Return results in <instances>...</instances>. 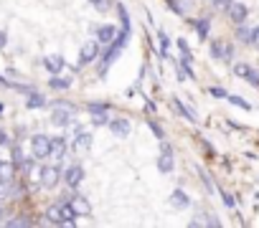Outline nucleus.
I'll list each match as a JSON object with an SVG mask.
<instances>
[{"label": "nucleus", "instance_id": "nucleus-1", "mask_svg": "<svg viewBox=\"0 0 259 228\" xmlns=\"http://www.w3.org/2000/svg\"><path fill=\"white\" fill-rule=\"evenodd\" d=\"M130 36L133 33H127V31H119L117 36H114V41H109L107 46H102V53H99V66H97V76L99 79H104L107 76V71H109V66L122 56V51L127 48V43H130Z\"/></svg>", "mask_w": 259, "mask_h": 228}, {"label": "nucleus", "instance_id": "nucleus-2", "mask_svg": "<svg viewBox=\"0 0 259 228\" xmlns=\"http://www.w3.org/2000/svg\"><path fill=\"white\" fill-rule=\"evenodd\" d=\"M61 173H64V165H61V162H56V165H46V162H41V165H38V185L46 188V190L59 188V183H61Z\"/></svg>", "mask_w": 259, "mask_h": 228}, {"label": "nucleus", "instance_id": "nucleus-3", "mask_svg": "<svg viewBox=\"0 0 259 228\" xmlns=\"http://www.w3.org/2000/svg\"><path fill=\"white\" fill-rule=\"evenodd\" d=\"M28 145H31V155L36 157V162H46L51 157V137L49 135L36 132L28 137Z\"/></svg>", "mask_w": 259, "mask_h": 228}, {"label": "nucleus", "instance_id": "nucleus-4", "mask_svg": "<svg viewBox=\"0 0 259 228\" xmlns=\"http://www.w3.org/2000/svg\"><path fill=\"white\" fill-rule=\"evenodd\" d=\"M99 53H102V43L99 41H87L81 48H79V59H76V64L84 69V66H89V64H94L97 59H99Z\"/></svg>", "mask_w": 259, "mask_h": 228}, {"label": "nucleus", "instance_id": "nucleus-5", "mask_svg": "<svg viewBox=\"0 0 259 228\" xmlns=\"http://www.w3.org/2000/svg\"><path fill=\"white\" fill-rule=\"evenodd\" d=\"M51 109H54V111H51V125L59 127V130L69 127V125L74 122V117H76V111L69 109V106H51Z\"/></svg>", "mask_w": 259, "mask_h": 228}, {"label": "nucleus", "instance_id": "nucleus-6", "mask_svg": "<svg viewBox=\"0 0 259 228\" xmlns=\"http://www.w3.org/2000/svg\"><path fill=\"white\" fill-rule=\"evenodd\" d=\"M170 106H173V111L178 114V117H183L186 122L198 125V114H196V109H193V106H188L181 96H170Z\"/></svg>", "mask_w": 259, "mask_h": 228}, {"label": "nucleus", "instance_id": "nucleus-7", "mask_svg": "<svg viewBox=\"0 0 259 228\" xmlns=\"http://www.w3.org/2000/svg\"><path fill=\"white\" fill-rule=\"evenodd\" d=\"M61 180L66 183V188L76 190V188L81 185V180H84V167H81L79 162H74V165L64 167V173H61Z\"/></svg>", "mask_w": 259, "mask_h": 228}, {"label": "nucleus", "instance_id": "nucleus-8", "mask_svg": "<svg viewBox=\"0 0 259 228\" xmlns=\"http://www.w3.org/2000/svg\"><path fill=\"white\" fill-rule=\"evenodd\" d=\"M226 16H229V21L236 26V23H246V18H249V6L246 3H239V0H231V3H229V8L224 11Z\"/></svg>", "mask_w": 259, "mask_h": 228}, {"label": "nucleus", "instance_id": "nucleus-9", "mask_svg": "<svg viewBox=\"0 0 259 228\" xmlns=\"http://www.w3.org/2000/svg\"><path fill=\"white\" fill-rule=\"evenodd\" d=\"M117 33H119V26H114V23H102V26H94V28H92L94 41H99L102 46H107L109 41H114Z\"/></svg>", "mask_w": 259, "mask_h": 228}, {"label": "nucleus", "instance_id": "nucleus-10", "mask_svg": "<svg viewBox=\"0 0 259 228\" xmlns=\"http://www.w3.org/2000/svg\"><path fill=\"white\" fill-rule=\"evenodd\" d=\"M41 66H44V71H49V76H54V74L66 71V59L61 53H46L41 59Z\"/></svg>", "mask_w": 259, "mask_h": 228}, {"label": "nucleus", "instance_id": "nucleus-11", "mask_svg": "<svg viewBox=\"0 0 259 228\" xmlns=\"http://www.w3.org/2000/svg\"><path fill=\"white\" fill-rule=\"evenodd\" d=\"M107 127H109V132H112L114 137H119V140L130 137V132H133V122H130L127 117H109Z\"/></svg>", "mask_w": 259, "mask_h": 228}, {"label": "nucleus", "instance_id": "nucleus-12", "mask_svg": "<svg viewBox=\"0 0 259 228\" xmlns=\"http://www.w3.org/2000/svg\"><path fill=\"white\" fill-rule=\"evenodd\" d=\"M188 26L196 31L198 41L206 43L211 38V16H203V18H188Z\"/></svg>", "mask_w": 259, "mask_h": 228}, {"label": "nucleus", "instance_id": "nucleus-13", "mask_svg": "<svg viewBox=\"0 0 259 228\" xmlns=\"http://www.w3.org/2000/svg\"><path fill=\"white\" fill-rule=\"evenodd\" d=\"M56 203H59V200H56ZM59 218H61V225H74V223L79 220V213H76V208H74L71 200L59 203Z\"/></svg>", "mask_w": 259, "mask_h": 228}, {"label": "nucleus", "instance_id": "nucleus-14", "mask_svg": "<svg viewBox=\"0 0 259 228\" xmlns=\"http://www.w3.org/2000/svg\"><path fill=\"white\" fill-rule=\"evenodd\" d=\"M92 142H94V135L87 132V130H81V132L74 135L71 150H76V152H89V150H92Z\"/></svg>", "mask_w": 259, "mask_h": 228}, {"label": "nucleus", "instance_id": "nucleus-15", "mask_svg": "<svg viewBox=\"0 0 259 228\" xmlns=\"http://www.w3.org/2000/svg\"><path fill=\"white\" fill-rule=\"evenodd\" d=\"M158 173L160 175H173L176 173V152H160L158 155Z\"/></svg>", "mask_w": 259, "mask_h": 228}, {"label": "nucleus", "instance_id": "nucleus-16", "mask_svg": "<svg viewBox=\"0 0 259 228\" xmlns=\"http://www.w3.org/2000/svg\"><path fill=\"white\" fill-rule=\"evenodd\" d=\"M168 203H170V208H176V210H186V208H191V198H188V193H186L183 188H176V190L170 193Z\"/></svg>", "mask_w": 259, "mask_h": 228}, {"label": "nucleus", "instance_id": "nucleus-17", "mask_svg": "<svg viewBox=\"0 0 259 228\" xmlns=\"http://www.w3.org/2000/svg\"><path fill=\"white\" fill-rule=\"evenodd\" d=\"M71 86H74V79L71 76H61V74L49 76V89L51 91H69Z\"/></svg>", "mask_w": 259, "mask_h": 228}, {"label": "nucleus", "instance_id": "nucleus-18", "mask_svg": "<svg viewBox=\"0 0 259 228\" xmlns=\"http://www.w3.org/2000/svg\"><path fill=\"white\" fill-rule=\"evenodd\" d=\"M44 106H49V99H46V94L44 91H38V89H33L31 94H26V109H44Z\"/></svg>", "mask_w": 259, "mask_h": 228}, {"label": "nucleus", "instance_id": "nucleus-19", "mask_svg": "<svg viewBox=\"0 0 259 228\" xmlns=\"http://www.w3.org/2000/svg\"><path fill=\"white\" fill-rule=\"evenodd\" d=\"M51 155L54 157H64V155H69V137L66 135H56V137H51Z\"/></svg>", "mask_w": 259, "mask_h": 228}, {"label": "nucleus", "instance_id": "nucleus-20", "mask_svg": "<svg viewBox=\"0 0 259 228\" xmlns=\"http://www.w3.org/2000/svg\"><path fill=\"white\" fill-rule=\"evenodd\" d=\"M84 111L89 114H102V111H112V104L109 101H104V99H89L87 104H84Z\"/></svg>", "mask_w": 259, "mask_h": 228}, {"label": "nucleus", "instance_id": "nucleus-21", "mask_svg": "<svg viewBox=\"0 0 259 228\" xmlns=\"http://www.w3.org/2000/svg\"><path fill=\"white\" fill-rule=\"evenodd\" d=\"M114 13H117V18H119V31L133 33V18H130L127 8H124L122 3H117V6H114Z\"/></svg>", "mask_w": 259, "mask_h": 228}, {"label": "nucleus", "instance_id": "nucleus-22", "mask_svg": "<svg viewBox=\"0 0 259 228\" xmlns=\"http://www.w3.org/2000/svg\"><path fill=\"white\" fill-rule=\"evenodd\" d=\"M234 41L241 43V46H249V41H251V26L236 23V26H234Z\"/></svg>", "mask_w": 259, "mask_h": 228}, {"label": "nucleus", "instance_id": "nucleus-23", "mask_svg": "<svg viewBox=\"0 0 259 228\" xmlns=\"http://www.w3.org/2000/svg\"><path fill=\"white\" fill-rule=\"evenodd\" d=\"M170 43H173L170 36H168L163 28H158V51H155L158 59H168V56H170V53H168V51H170Z\"/></svg>", "mask_w": 259, "mask_h": 228}, {"label": "nucleus", "instance_id": "nucleus-24", "mask_svg": "<svg viewBox=\"0 0 259 228\" xmlns=\"http://www.w3.org/2000/svg\"><path fill=\"white\" fill-rule=\"evenodd\" d=\"M71 203H74V208H76V213H79V215H92V203L87 200V195H81V190H76V193H74Z\"/></svg>", "mask_w": 259, "mask_h": 228}, {"label": "nucleus", "instance_id": "nucleus-25", "mask_svg": "<svg viewBox=\"0 0 259 228\" xmlns=\"http://www.w3.org/2000/svg\"><path fill=\"white\" fill-rule=\"evenodd\" d=\"M44 223H49V225H61V218H59V203H51L46 210H44Z\"/></svg>", "mask_w": 259, "mask_h": 228}, {"label": "nucleus", "instance_id": "nucleus-26", "mask_svg": "<svg viewBox=\"0 0 259 228\" xmlns=\"http://www.w3.org/2000/svg\"><path fill=\"white\" fill-rule=\"evenodd\" d=\"M208 56H211V61H221V56H224V41L221 38H208Z\"/></svg>", "mask_w": 259, "mask_h": 228}, {"label": "nucleus", "instance_id": "nucleus-27", "mask_svg": "<svg viewBox=\"0 0 259 228\" xmlns=\"http://www.w3.org/2000/svg\"><path fill=\"white\" fill-rule=\"evenodd\" d=\"M145 125L150 127V132H153L155 140H165V130H163V125H160L155 117H145Z\"/></svg>", "mask_w": 259, "mask_h": 228}, {"label": "nucleus", "instance_id": "nucleus-28", "mask_svg": "<svg viewBox=\"0 0 259 228\" xmlns=\"http://www.w3.org/2000/svg\"><path fill=\"white\" fill-rule=\"evenodd\" d=\"M33 170H36V157H33V155L23 157V162L18 165V173H21L23 178H31V175H33Z\"/></svg>", "mask_w": 259, "mask_h": 228}, {"label": "nucleus", "instance_id": "nucleus-29", "mask_svg": "<svg viewBox=\"0 0 259 228\" xmlns=\"http://www.w3.org/2000/svg\"><path fill=\"white\" fill-rule=\"evenodd\" d=\"M196 173H198V180L203 183V188H206V193H208V195H213V193H216V185H213V180H211V175H208V173H206L203 167H198V165H196Z\"/></svg>", "mask_w": 259, "mask_h": 228}, {"label": "nucleus", "instance_id": "nucleus-30", "mask_svg": "<svg viewBox=\"0 0 259 228\" xmlns=\"http://www.w3.org/2000/svg\"><path fill=\"white\" fill-rule=\"evenodd\" d=\"M8 147H11V162H13L16 170H18V165H21L23 157H26V155H23V147H21V142H11Z\"/></svg>", "mask_w": 259, "mask_h": 228}, {"label": "nucleus", "instance_id": "nucleus-31", "mask_svg": "<svg viewBox=\"0 0 259 228\" xmlns=\"http://www.w3.org/2000/svg\"><path fill=\"white\" fill-rule=\"evenodd\" d=\"M226 101L231 104V106H239V109H244V111H251V104L244 99V96H236V94H229L226 96Z\"/></svg>", "mask_w": 259, "mask_h": 228}, {"label": "nucleus", "instance_id": "nucleus-32", "mask_svg": "<svg viewBox=\"0 0 259 228\" xmlns=\"http://www.w3.org/2000/svg\"><path fill=\"white\" fill-rule=\"evenodd\" d=\"M176 48L181 51V59L193 61V51H191V46H188V41H186V38H178V41H176Z\"/></svg>", "mask_w": 259, "mask_h": 228}, {"label": "nucleus", "instance_id": "nucleus-33", "mask_svg": "<svg viewBox=\"0 0 259 228\" xmlns=\"http://www.w3.org/2000/svg\"><path fill=\"white\" fill-rule=\"evenodd\" d=\"M234 59H236V46H234V43H224V56H221V61L231 66Z\"/></svg>", "mask_w": 259, "mask_h": 228}, {"label": "nucleus", "instance_id": "nucleus-34", "mask_svg": "<svg viewBox=\"0 0 259 228\" xmlns=\"http://www.w3.org/2000/svg\"><path fill=\"white\" fill-rule=\"evenodd\" d=\"M8 89H16L18 94H23V96H26V94H31L36 86H33V84H23V81H16V79H11V86H8Z\"/></svg>", "mask_w": 259, "mask_h": 228}, {"label": "nucleus", "instance_id": "nucleus-35", "mask_svg": "<svg viewBox=\"0 0 259 228\" xmlns=\"http://www.w3.org/2000/svg\"><path fill=\"white\" fill-rule=\"evenodd\" d=\"M244 81H246L249 86H254V89H259V69H254V66H249V71L244 74Z\"/></svg>", "mask_w": 259, "mask_h": 228}, {"label": "nucleus", "instance_id": "nucleus-36", "mask_svg": "<svg viewBox=\"0 0 259 228\" xmlns=\"http://www.w3.org/2000/svg\"><path fill=\"white\" fill-rule=\"evenodd\" d=\"M109 122V111H102V114H92V127L99 130V127H107Z\"/></svg>", "mask_w": 259, "mask_h": 228}, {"label": "nucleus", "instance_id": "nucleus-37", "mask_svg": "<svg viewBox=\"0 0 259 228\" xmlns=\"http://www.w3.org/2000/svg\"><path fill=\"white\" fill-rule=\"evenodd\" d=\"M87 3H92V8H94V11H99V13H107L109 8H114L112 0H87Z\"/></svg>", "mask_w": 259, "mask_h": 228}, {"label": "nucleus", "instance_id": "nucleus-38", "mask_svg": "<svg viewBox=\"0 0 259 228\" xmlns=\"http://www.w3.org/2000/svg\"><path fill=\"white\" fill-rule=\"evenodd\" d=\"M246 71H249V64H244V61H234V64H231V74H234L236 79H244Z\"/></svg>", "mask_w": 259, "mask_h": 228}, {"label": "nucleus", "instance_id": "nucleus-39", "mask_svg": "<svg viewBox=\"0 0 259 228\" xmlns=\"http://www.w3.org/2000/svg\"><path fill=\"white\" fill-rule=\"evenodd\" d=\"M201 213H203V223H206V225H213V228L221 225V218H219L213 210H201Z\"/></svg>", "mask_w": 259, "mask_h": 228}, {"label": "nucleus", "instance_id": "nucleus-40", "mask_svg": "<svg viewBox=\"0 0 259 228\" xmlns=\"http://www.w3.org/2000/svg\"><path fill=\"white\" fill-rule=\"evenodd\" d=\"M219 195H221V200H224V205L229 208V210H236V198L231 195V193H226V190H216Z\"/></svg>", "mask_w": 259, "mask_h": 228}, {"label": "nucleus", "instance_id": "nucleus-41", "mask_svg": "<svg viewBox=\"0 0 259 228\" xmlns=\"http://www.w3.org/2000/svg\"><path fill=\"white\" fill-rule=\"evenodd\" d=\"M13 180H16V178H13ZM13 180H6V178H0V200L11 198V185H13Z\"/></svg>", "mask_w": 259, "mask_h": 228}, {"label": "nucleus", "instance_id": "nucleus-42", "mask_svg": "<svg viewBox=\"0 0 259 228\" xmlns=\"http://www.w3.org/2000/svg\"><path fill=\"white\" fill-rule=\"evenodd\" d=\"M206 91H208V94H211L213 99H226V96H229V91H226L224 86H219V84H213V86H208Z\"/></svg>", "mask_w": 259, "mask_h": 228}, {"label": "nucleus", "instance_id": "nucleus-43", "mask_svg": "<svg viewBox=\"0 0 259 228\" xmlns=\"http://www.w3.org/2000/svg\"><path fill=\"white\" fill-rule=\"evenodd\" d=\"M145 117H155V114H158V104L153 101V99H145Z\"/></svg>", "mask_w": 259, "mask_h": 228}, {"label": "nucleus", "instance_id": "nucleus-44", "mask_svg": "<svg viewBox=\"0 0 259 228\" xmlns=\"http://www.w3.org/2000/svg\"><path fill=\"white\" fill-rule=\"evenodd\" d=\"M51 106H69V109H74V111H79V106L74 104V101H66V99H54V101H49Z\"/></svg>", "mask_w": 259, "mask_h": 228}, {"label": "nucleus", "instance_id": "nucleus-45", "mask_svg": "<svg viewBox=\"0 0 259 228\" xmlns=\"http://www.w3.org/2000/svg\"><path fill=\"white\" fill-rule=\"evenodd\" d=\"M188 225H191V228H198V225H206V223H203V213L198 210V213H196V215H193V218L188 220Z\"/></svg>", "mask_w": 259, "mask_h": 228}, {"label": "nucleus", "instance_id": "nucleus-46", "mask_svg": "<svg viewBox=\"0 0 259 228\" xmlns=\"http://www.w3.org/2000/svg\"><path fill=\"white\" fill-rule=\"evenodd\" d=\"M11 145V137H8V130L0 127V147H8Z\"/></svg>", "mask_w": 259, "mask_h": 228}, {"label": "nucleus", "instance_id": "nucleus-47", "mask_svg": "<svg viewBox=\"0 0 259 228\" xmlns=\"http://www.w3.org/2000/svg\"><path fill=\"white\" fill-rule=\"evenodd\" d=\"M249 46L259 48V26H254V28H251V41H249Z\"/></svg>", "mask_w": 259, "mask_h": 228}, {"label": "nucleus", "instance_id": "nucleus-48", "mask_svg": "<svg viewBox=\"0 0 259 228\" xmlns=\"http://www.w3.org/2000/svg\"><path fill=\"white\" fill-rule=\"evenodd\" d=\"M229 3H231V0H211V6H213L216 11H226Z\"/></svg>", "mask_w": 259, "mask_h": 228}, {"label": "nucleus", "instance_id": "nucleus-49", "mask_svg": "<svg viewBox=\"0 0 259 228\" xmlns=\"http://www.w3.org/2000/svg\"><path fill=\"white\" fill-rule=\"evenodd\" d=\"M6 46H8V31L0 28V51H6Z\"/></svg>", "mask_w": 259, "mask_h": 228}, {"label": "nucleus", "instance_id": "nucleus-50", "mask_svg": "<svg viewBox=\"0 0 259 228\" xmlns=\"http://www.w3.org/2000/svg\"><path fill=\"white\" fill-rule=\"evenodd\" d=\"M201 145L206 147V155H208V157H213V155H216V150H213V145H211L208 140H203V137H201Z\"/></svg>", "mask_w": 259, "mask_h": 228}, {"label": "nucleus", "instance_id": "nucleus-51", "mask_svg": "<svg viewBox=\"0 0 259 228\" xmlns=\"http://www.w3.org/2000/svg\"><path fill=\"white\" fill-rule=\"evenodd\" d=\"M23 137H26V127H23V125H18V127H16V140L21 142Z\"/></svg>", "mask_w": 259, "mask_h": 228}, {"label": "nucleus", "instance_id": "nucleus-52", "mask_svg": "<svg viewBox=\"0 0 259 228\" xmlns=\"http://www.w3.org/2000/svg\"><path fill=\"white\" fill-rule=\"evenodd\" d=\"M6 76H8V79H16V76H18V71L11 66V69H6Z\"/></svg>", "mask_w": 259, "mask_h": 228}, {"label": "nucleus", "instance_id": "nucleus-53", "mask_svg": "<svg viewBox=\"0 0 259 228\" xmlns=\"http://www.w3.org/2000/svg\"><path fill=\"white\" fill-rule=\"evenodd\" d=\"M0 86L8 89V86H11V79H8V76H0Z\"/></svg>", "mask_w": 259, "mask_h": 228}, {"label": "nucleus", "instance_id": "nucleus-54", "mask_svg": "<svg viewBox=\"0 0 259 228\" xmlns=\"http://www.w3.org/2000/svg\"><path fill=\"white\" fill-rule=\"evenodd\" d=\"M6 220V205H3V200H0V223Z\"/></svg>", "mask_w": 259, "mask_h": 228}, {"label": "nucleus", "instance_id": "nucleus-55", "mask_svg": "<svg viewBox=\"0 0 259 228\" xmlns=\"http://www.w3.org/2000/svg\"><path fill=\"white\" fill-rule=\"evenodd\" d=\"M3 111H6V104H3V101H0V117H3Z\"/></svg>", "mask_w": 259, "mask_h": 228}, {"label": "nucleus", "instance_id": "nucleus-56", "mask_svg": "<svg viewBox=\"0 0 259 228\" xmlns=\"http://www.w3.org/2000/svg\"><path fill=\"white\" fill-rule=\"evenodd\" d=\"M206 3H211V0H206Z\"/></svg>", "mask_w": 259, "mask_h": 228}]
</instances>
